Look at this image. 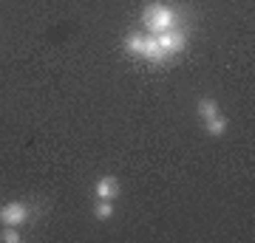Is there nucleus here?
Wrapping results in <instances>:
<instances>
[{"instance_id":"nucleus-1","label":"nucleus","mask_w":255,"mask_h":243,"mask_svg":"<svg viewBox=\"0 0 255 243\" xmlns=\"http://www.w3.org/2000/svg\"><path fill=\"white\" fill-rule=\"evenodd\" d=\"M142 23H145L153 34H164V31H173L176 28V14L167 9V6H162V3H153V6L145 9Z\"/></svg>"},{"instance_id":"nucleus-2","label":"nucleus","mask_w":255,"mask_h":243,"mask_svg":"<svg viewBox=\"0 0 255 243\" xmlns=\"http://www.w3.org/2000/svg\"><path fill=\"white\" fill-rule=\"evenodd\" d=\"M125 45H128V51L145 57V60H150V63H162V60H164V51L159 48L156 34L153 37H128Z\"/></svg>"},{"instance_id":"nucleus-3","label":"nucleus","mask_w":255,"mask_h":243,"mask_svg":"<svg viewBox=\"0 0 255 243\" xmlns=\"http://www.w3.org/2000/svg\"><path fill=\"white\" fill-rule=\"evenodd\" d=\"M26 218H28V207L20 204V201H11V204H6V207L0 209V221L6 226H23Z\"/></svg>"},{"instance_id":"nucleus-4","label":"nucleus","mask_w":255,"mask_h":243,"mask_svg":"<svg viewBox=\"0 0 255 243\" xmlns=\"http://www.w3.org/2000/svg\"><path fill=\"white\" fill-rule=\"evenodd\" d=\"M156 40H159V48L164 51V57L167 54H179L184 48V34H179V31H164V34H156Z\"/></svg>"},{"instance_id":"nucleus-5","label":"nucleus","mask_w":255,"mask_h":243,"mask_svg":"<svg viewBox=\"0 0 255 243\" xmlns=\"http://www.w3.org/2000/svg\"><path fill=\"white\" fill-rule=\"evenodd\" d=\"M97 195L105 201H114L119 195V181L117 178H111V175H105V178L97 181Z\"/></svg>"},{"instance_id":"nucleus-6","label":"nucleus","mask_w":255,"mask_h":243,"mask_svg":"<svg viewBox=\"0 0 255 243\" xmlns=\"http://www.w3.org/2000/svg\"><path fill=\"white\" fill-rule=\"evenodd\" d=\"M199 116L207 122V119H213V116H219V105L213 99H201L199 102Z\"/></svg>"},{"instance_id":"nucleus-7","label":"nucleus","mask_w":255,"mask_h":243,"mask_svg":"<svg viewBox=\"0 0 255 243\" xmlns=\"http://www.w3.org/2000/svg\"><path fill=\"white\" fill-rule=\"evenodd\" d=\"M224 130H227V119H224V116L207 119V133H210V136H221Z\"/></svg>"},{"instance_id":"nucleus-8","label":"nucleus","mask_w":255,"mask_h":243,"mask_svg":"<svg viewBox=\"0 0 255 243\" xmlns=\"http://www.w3.org/2000/svg\"><path fill=\"white\" fill-rule=\"evenodd\" d=\"M94 212H97V218H102V221H105V218H111V215H114V201L100 198V204L94 207Z\"/></svg>"},{"instance_id":"nucleus-9","label":"nucleus","mask_w":255,"mask_h":243,"mask_svg":"<svg viewBox=\"0 0 255 243\" xmlns=\"http://www.w3.org/2000/svg\"><path fill=\"white\" fill-rule=\"evenodd\" d=\"M0 241H6V243H17V241H20V232L14 229V226H6V229L0 232Z\"/></svg>"}]
</instances>
